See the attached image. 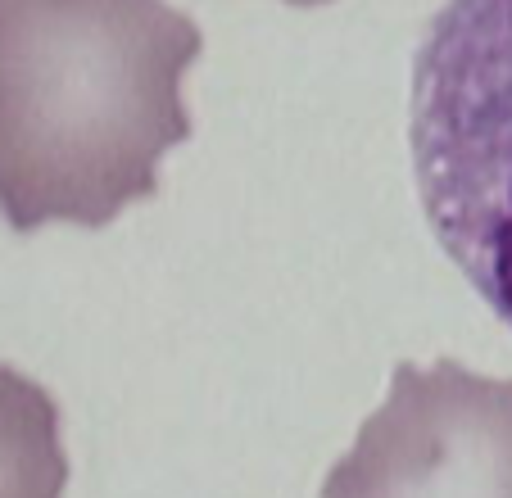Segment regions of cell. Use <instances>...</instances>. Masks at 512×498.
Listing matches in <instances>:
<instances>
[{"instance_id":"cell-2","label":"cell","mask_w":512,"mask_h":498,"mask_svg":"<svg viewBox=\"0 0 512 498\" xmlns=\"http://www.w3.org/2000/svg\"><path fill=\"white\" fill-rule=\"evenodd\" d=\"M408 141L440 249L512 326V0H449L431 19Z\"/></svg>"},{"instance_id":"cell-4","label":"cell","mask_w":512,"mask_h":498,"mask_svg":"<svg viewBox=\"0 0 512 498\" xmlns=\"http://www.w3.org/2000/svg\"><path fill=\"white\" fill-rule=\"evenodd\" d=\"M59 408L37 381L0 367V498H64Z\"/></svg>"},{"instance_id":"cell-3","label":"cell","mask_w":512,"mask_h":498,"mask_svg":"<svg viewBox=\"0 0 512 498\" xmlns=\"http://www.w3.org/2000/svg\"><path fill=\"white\" fill-rule=\"evenodd\" d=\"M322 498H512V381L454 358L395 367Z\"/></svg>"},{"instance_id":"cell-5","label":"cell","mask_w":512,"mask_h":498,"mask_svg":"<svg viewBox=\"0 0 512 498\" xmlns=\"http://www.w3.org/2000/svg\"><path fill=\"white\" fill-rule=\"evenodd\" d=\"M290 5H327V0H290Z\"/></svg>"},{"instance_id":"cell-1","label":"cell","mask_w":512,"mask_h":498,"mask_svg":"<svg viewBox=\"0 0 512 498\" xmlns=\"http://www.w3.org/2000/svg\"><path fill=\"white\" fill-rule=\"evenodd\" d=\"M204 37L168 0H0V213L14 231L105 227L159 191L191 136Z\"/></svg>"}]
</instances>
